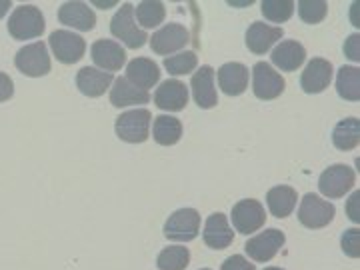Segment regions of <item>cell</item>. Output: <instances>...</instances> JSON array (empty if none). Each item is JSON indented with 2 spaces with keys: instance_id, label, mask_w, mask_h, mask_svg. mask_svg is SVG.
I'll list each match as a JSON object with an SVG mask.
<instances>
[{
  "instance_id": "6da1fadb",
  "label": "cell",
  "mask_w": 360,
  "mask_h": 270,
  "mask_svg": "<svg viewBox=\"0 0 360 270\" xmlns=\"http://www.w3.org/2000/svg\"><path fill=\"white\" fill-rule=\"evenodd\" d=\"M44 26H46L44 14L40 13L39 6L22 4L13 11V16L8 20V32L16 40L39 39L44 32Z\"/></svg>"
},
{
  "instance_id": "7a4b0ae2",
  "label": "cell",
  "mask_w": 360,
  "mask_h": 270,
  "mask_svg": "<svg viewBox=\"0 0 360 270\" xmlns=\"http://www.w3.org/2000/svg\"><path fill=\"white\" fill-rule=\"evenodd\" d=\"M110 32L115 39L120 40L129 49H142L148 40V34L134 20V6L132 4L120 6V11L115 14V18L110 22Z\"/></svg>"
},
{
  "instance_id": "3957f363",
  "label": "cell",
  "mask_w": 360,
  "mask_h": 270,
  "mask_svg": "<svg viewBox=\"0 0 360 270\" xmlns=\"http://www.w3.org/2000/svg\"><path fill=\"white\" fill-rule=\"evenodd\" d=\"M336 208L333 202L324 200L321 196H316L314 193H309L302 196L300 200V208H298V220L302 226H307L310 231L316 229H324L328 226L333 219H335Z\"/></svg>"
},
{
  "instance_id": "277c9868",
  "label": "cell",
  "mask_w": 360,
  "mask_h": 270,
  "mask_svg": "<svg viewBox=\"0 0 360 270\" xmlns=\"http://www.w3.org/2000/svg\"><path fill=\"white\" fill-rule=\"evenodd\" d=\"M200 231V214L194 208H180L168 217L165 236L172 243H191Z\"/></svg>"
},
{
  "instance_id": "5b68a950",
  "label": "cell",
  "mask_w": 360,
  "mask_h": 270,
  "mask_svg": "<svg viewBox=\"0 0 360 270\" xmlns=\"http://www.w3.org/2000/svg\"><path fill=\"white\" fill-rule=\"evenodd\" d=\"M153 115L146 108L129 110L116 118V134L118 139L130 144H141L148 139Z\"/></svg>"
},
{
  "instance_id": "8992f818",
  "label": "cell",
  "mask_w": 360,
  "mask_h": 270,
  "mask_svg": "<svg viewBox=\"0 0 360 270\" xmlns=\"http://www.w3.org/2000/svg\"><path fill=\"white\" fill-rule=\"evenodd\" d=\"M356 184V172L348 165L328 167L319 179V188L326 198H342Z\"/></svg>"
},
{
  "instance_id": "52a82bcc",
  "label": "cell",
  "mask_w": 360,
  "mask_h": 270,
  "mask_svg": "<svg viewBox=\"0 0 360 270\" xmlns=\"http://www.w3.org/2000/svg\"><path fill=\"white\" fill-rule=\"evenodd\" d=\"M16 68L26 77H44L51 72V54L46 51L44 42H32L25 49H20L16 58Z\"/></svg>"
},
{
  "instance_id": "ba28073f",
  "label": "cell",
  "mask_w": 360,
  "mask_h": 270,
  "mask_svg": "<svg viewBox=\"0 0 360 270\" xmlns=\"http://www.w3.org/2000/svg\"><path fill=\"white\" fill-rule=\"evenodd\" d=\"M284 78L269 63H257L252 68V89L260 101H274L284 92Z\"/></svg>"
},
{
  "instance_id": "9c48e42d",
  "label": "cell",
  "mask_w": 360,
  "mask_h": 270,
  "mask_svg": "<svg viewBox=\"0 0 360 270\" xmlns=\"http://www.w3.org/2000/svg\"><path fill=\"white\" fill-rule=\"evenodd\" d=\"M266 222V212L258 200L245 198L232 206V224L240 234H252L260 231Z\"/></svg>"
},
{
  "instance_id": "30bf717a",
  "label": "cell",
  "mask_w": 360,
  "mask_h": 270,
  "mask_svg": "<svg viewBox=\"0 0 360 270\" xmlns=\"http://www.w3.org/2000/svg\"><path fill=\"white\" fill-rule=\"evenodd\" d=\"M51 49L58 63H63V65H75V63H78L84 56L86 42H84L82 37H78L77 32H70V30H54L51 34Z\"/></svg>"
},
{
  "instance_id": "8fae6325",
  "label": "cell",
  "mask_w": 360,
  "mask_h": 270,
  "mask_svg": "<svg viewBox=\"0 0 360 270\" xmlns=\"http://www.w3.org/2000/svg\"><path fill=\"white\" fill-rule=\"evenodd\" d=\"M284 246V232L278 229H269L246 240L245 250L255 262H269L278 255V250Z\"/></svg>"
},
{
  "instance_id": "7c38bea8",
  "label": "cell",
  "mask_w": 360,
  "mask_h": 270,
  "mask_svg": "<svg viewBox=\"0 0 360 270\" xmlns=\"http://www.w3.org/2000/svg\"><path fill=\"white\" fill-rule=\"evenodd\" d=\"M150 39V49L156 54H172V52L182 51L188 40H191V32L186 26L179 25V22H172V25L162 26L160 30H156Z\"/></svg>"
},
{
  "instance_id": "4fadbf2b",
  "label": "cell",
  "mask_w": 360,
  "mask_h": 270,
  "mask_svg": "<svg viewBox=\"0 0 360 270\" xmlns=\"http://www.w3.org/2000/svg\"><path fill=\"white\" fill-rule=\"evenodd\" d=\"M90 56H92L94 65L98 66V68H103L104 72H110V75L115 70H120L124 66V63H127V52H124V49L118 42L108 39L96 40L92 44Z\"/></svg>"
},
{
  "instance_id": "5bb4252c",
  "label": "cell",
  "mask_w": 360,
  "mask_h": 270,
  "mask_svg": "<svg viewBox=\"0 0 360 270\" xmlns=\"http://www.w3.org/2000/svg\"><path fill=\"white\" fill-rule=\"evenodd\" d=\"M333 82V65L326 58H312L302 70L300 86L309 94H319Z\"/></svg>"
},
{
  "instance_id": "9a60e30c",
  "label": "cell",
  "mask_w": 360,
  "mask_h": 270,
  "mask_svg": "<svg viewBox=\"0 0 360 270\" xmlns=\"http://www.w3.org/2000/svg\"><path fill=\"white\" fill-rule=\"evenodd\" d=\"M193 96L194 103L198 104L200 108H214L219 104V92L214 86V68L212 66H202L194 72L193 82Z\"/></svg>"
},
{
  "instance_id": "2e32d148",
  "label": "cell",
  "mask_w": 360,
  "mask_h": 270,
  "mask_svg": "<svg viewBox=\"0 0 360 270\" xmlns=\"http://www.w3.org/2000/svg\"><path fill=\"white\" fill-rule=\"evenodd\" d=\"M281 26H270L266 22H252L246 30V46L252 54H266V52L283 39Z\"/></svg>"
},
{
  "instance_id": "e0dca14e",
  "label": "cell",
  "mask_w": 360,
  "mask_h": 270,
  "mask_svg": "<svg viewBox=\"0 0 360 270\" xmlns=\"http://www.w3.org/2000/svg\"><path fill=\"white\" fill-rule=\"evenodd\" d=\"M155 104L168 112H179L188 104V86L180 80H165L155 92Z\"/></svg>"
},
{
  "instance_id": "ac0fdd59",
  "label": "cell",
  "mask_w": 360,
  "mask_h": 270,
  "mask_svg": "<svg viewBox=\"0 0 360 270\" xmlns=\"http://www.w3.org/2000/svg\"><path fill=\"white\" fill-rule=\"evenodd\" d=\"M112 82H115V77L110 72H104V70H98V68H92V66L80 68L77 75L78 90L84 96H90V98L103 96L104 92L108 90V86H112Z\"/></svg>"
},
{
  "instance_id": "d6986e66",
  "label": "cell",
  "mask_w": 360,
  "mask_h": 270,
  "mask_svg": "<svg viewBox=\"0 0 360 270\" xmlns=\"http://www.w3.org/2000/svg\"><path fill=\"white\" fill-rule=\"evenodd\" d=\"M234 240V231L222 212H214L206 219L205 245L212 250H224Z\"/></svg>"
},
{
  "instance_id": "ffe728a7",
  "label": "cell",
  "mask_w": 360,
  "mask_h": 270,
  "mask_svg": "<svg viewBox=\"0 0 360 270\" xmlns=\"http://www.w3.org/2000/svg\"><path fill=\"white\" fill-rule=\"evenodd\" d=\"M250 72L243 63H226L219 70V86L229 96H240L248 89Z\"/></svg>"
},
{
  "instance_id": "44dd1931",
  "label": "cell",
  "mask_w": 360,
  "mask_h": 270,
  "mask_svg": "<svg viewBox=\"0 0 360 270\" xmlns=\"http://www.w3.org/2000/svg\"><path fill=\"white\" fill-rule=\"evenodd\" d=\"M58 20L63 25L86 32L96 26V14L92 13V8L84 2H66L58 11Z\"/></svg>"
},
{
  "instance_id": "7402d4cb",
  "label": "cell",
  "mask_w": 360,
  "mask_h": 270,
  "mask_svg": "<svg viewBox=\"0 0 360 270\" xmlns=\"http://www.w3.org/2000/svg\"><path fill=\"white\" fill-rule=\"evenodd\" d=\"M150 101L148 90H142L134 84H130L124 77L115 78L112 89H110V103L116 108H127V106H136V104H146Z\"/></svg>"
},
{
  "instance_id": "603a6c76",
  "label": "cell",
  "mask_w": 360,
  "mask_h": 270,
  "mask_svg": "<svg viewBox=\"0 0 360 270\" xmlns=\"http://www.w3.org/2000/svg\"><path fill=\"white\" fill-rule=\"evenodd\" d=\"M124 78L130 84H134L142 90H148L156 86V82L160 80V68L150 58H134L127 66V77Z\"/></svg>"
},
{
  "instance_id": "cb8c5ba5",
  "label": "cell",
  "mask_w": 360,
  "mask_h": 270,
  "mask_svg": "<svg viewBox=\"0 0 360 270\" xmlns=\"http://www.w3.org/2000/svg\"><path fill=\"white\" fill-rule=\"evenodd\" d=\"M307 60V51L296 40H283L272 51V65L278 66L284 72H295Z\"/></svg>"
},
{
  "instance_id": "d4e9b609",
  "label": "cell",
  "mask_w": 360,
  "mask_h": 270,
  "mask_svg": "<svg viewBox=\"0 0 360 270\" xmlns=\"http://www.w3.org/2000/svg\"><path fill=\"white\" fill-rule=\"evenodd\" d=\"M296 200H298L296 191L292 186H286V184L274 186V188H270L269 194H266L269 210L274 219H286V217L295 210Z\"/></svg>"
},
{
  "instance_id": "484cf974",
  "label": "cell",
  "mask_w": 360,
  "mask_h": 270,
  "mask_svg": "<svg viewBox=\"0 0 360 270\" xmlns=\"http://www.w3.org/2000/svg\"><path fill=\"white\" fill-rule=\"evenodd\" d=\"M182 136V122L174 116H156L155 127H153V139L160 146H172Z\"/></svg>"
},
{
  "instance_id": "4316f807",
  "label": "cell",
  "mask_w": 360,
  "mask_h": 270,
  "mask_svg": "<svg viewBox=\"0 0 360 270\" xmlns=\"http://www.w3.org/2000/svg\"><path fill=\"white\" fill-rule=\"evenodd\" d=\"M360 141L359 118H345L336 124L333 132V142L338 150H354Z\"/></svg>"
},
{
  "instance_id": "83f0119b",
  "label": "cell",
  "mask_w": 360,
  "mask_h": 270,
  "mask_svg": "<svg viewBox=\"0 0 360 270\" xmlns=\"http://www.w3.org/2000/svg\"><path fill=\"white\" fill-rule=\"evenodd\" d=\"M336 90L338 94L350 101V103H356L360 98V70L356 66H342L338 70V77H336Z\"/></svg>"
},
{
  "instance_id": "f1b7e54d",
  "label": "cell",
  "mask_w": 360,
  "mask_h": 270,
  "mask_svg": "<svg viewBox=\"0 0 360 270\" xmlns=\"http://www.w3.org/2000/svg\"><path fill=\"white\" fill-rule=\"evenodd\" d=\"M134 14H136V20L141 22L142 30H144V28H156L158 25H162V20L167 16V8L162 2L146 0V2H141L134 6Z\"/></svg>"
},
{
  "instance_id": "f546056e",
  "label": "cell",
  "mask_w": 360,
  "mask_h": 270,
  "mask_svg": "<svg viewBox=\"0 0 360 270\" xmlns=\"http://www.w3.org/2000/svg\"><path fill=\"white\" fill-rule=\"evenodd\" d=\"M191 262V252L186 246H167L156 258L158 270H186Z\"/></svg>"
},
{
  "instance_id": "4dcf8cb0",
  "label": "cell",
  "mask_w": 360,
  "mask_h": 270,
  "mask_svg": "<svg viewBox=\"0 0 360 270\" xmlns=\"http://www.w3.org/2000/svg\"><path fill=\"white\" fill-rule=\"evenodd\" d=\"M196 65H198V56L193 51L179 52V54H172V56L165 58V68L172 77H184V75L193 72Z\"/></svg>"
},
{
  "instance_id": "1f68e13d",
  "label": "cell",
  "mask_w": 360,
  "mask_h": 270,
  "mask_svg": "<svg viewBox=\"0 0 360 270\" xmlns=\"http://www.w3.org/2000/svg\"><path fill=\"white\" fill-rule=\"evenodd\" d=\"M260 11L270 22H284L295 13V2H290V0H264L260 4Z\"/></svg>"
},
{
  "instance_id": "d6a6232c",
  "label": "cell",
  "mask_w": 360,
  "mask_h": 270,
  "mask_svg": "<svg viewBox=\"0 0 360 270\" xmlns=\"http://www.w3.org/2000/svg\"><path fill=\"white\" fill-rule=\"evenodd\" d=\"M328 13V4L326 2H316V0H302L298 4V14L307 25H319L324 20V16Z\"/></svg>"
},
{
  "instance_id": "836d02e7",
  "label": "cell",
  "mask_w": 360,
  "mask_h": 270,
  "mask_svg": "<svg viewBox=\"0 0 360 270\" xmlns=\"http://www.w3.org/2000/svg\"><path fill=\"white\" fill-rule=\"evenodd\" d=\"M359 229H350L342 234V250L345 255L350 258H359L360 248H359Z\"/></svg>"
},
{
  "instance_id": "e575fe53",
  "label": "cell",
  "mask_w": 360,
  "mask_h": 270,
  "mask_svg": "<svg viewBox=\"0 0 360 270\" xmlns=\"http://www.w3.org/2000/svg\"><path fill=\"white\" fill-rule=\"evenodd\" d=\"M220 270H257V269H255V264H252L250 260H246V258L240 257V255H234V257L226 258V260L222 262Z\"/></svg>"
},
{
  "instance_id": "d590c367",
  "label": "cell",
  "mask_w": 360,
  "mask_h": 270,
  "mask_svg": "<svg viewBox=\"0 0 360 270\" xmlns=\"http://www.w3.org/2000/svg\"><path fill=\"white\" fill-rule=\"evenodd\" d=\"M14 84L13 78L8 77L6 72H0V103H6L8 98H13Z\"/></svg>"
},
{
  "instance_id": "8d00e7d4",
  "label": "cell",
  "mask_w": 360,
  "mask_h": 270,
  "mask_svg": "<svg viewBox=\"0 0 360 270\" xmlns=\"http://www.w3.org/2000/svg\"><path fill=\"white\" fill-rule=\"evenodd\" d=\"M359 34H352V37H348V40L345 42V56L350 58V60H359L360 58V52H359Z\"/></svg>"
},
{
  "instance_id": "74e56055",
  "label": "cell",
  "mask_w": 360,
  "mask_h": 270,
  "mask_svg": "<svg viewBox=\"0 0 360 270\" xmlns=\"http://www.w3.org/2000/svg\"><path fill=\"white\" fill-rule=\"evenodd\" d=\"M359 198H360V194L354 193V194H352V198H350V202L347 205V212H348V217H350V220H352V222H359V220H360V217H359Z\"/></svg>"
},
{
  "instance_id": "f35d334b",
  "label": "cell",
  "mask_w": 360,
  "mask_h": 270,
  "mask_svg": "<svg viewBox=\"0 0 360 270\" xmlns=\"http://www.w3.org/2000/svg\"><path fill=\"white\" fill-rule=\"evenodd\" d=\"M11 6H13V2H11V0H0V18L8 13V8H11Z\"/></svg>"
},
{
  "instance_id": "ab89813d",
  "label": "cell",
  "mask_w": 360,
  "mask_h": 270,
  "mask_svg": "<svg viewBox=\"0 0 360 270\" xmlns=\"http://www.w3.org/2000/svg\"><path fill=\"white\" fill-rule=\"evenodd\" d=\"M98 6H101V8H110V6H115V2H101Z\"/></svg>"
},
{
  "instance_id": "60d3db41",
  "label": "cell",
  "mask_w": 360,
  "mask_h": 270,
  "mask_svg": "<svg viewBox=\"0 0 360 270\" xmlns=\"http://www.w3.org/2000/svg\"><path fill=\"white\" fill-rule=\"evenodd\" d=\"M264 270H284V269H278V266H269V269H264Z\"/></svg>"
},
{
  "instance_id": "b9f144b4",
  "label": "cell",
  "mask_w": 360,
  "mask_h": 270,
  "mask_svg": "<svg viewBox=\"0 0 360 270\" xmlns=\"http://www.w3.org/2000/svg\"><path fill=\"white\" fill-rule=\"evenodd\" d=\"M202 270H210V269H202Z\"/></svg>"
}]
</instances>
